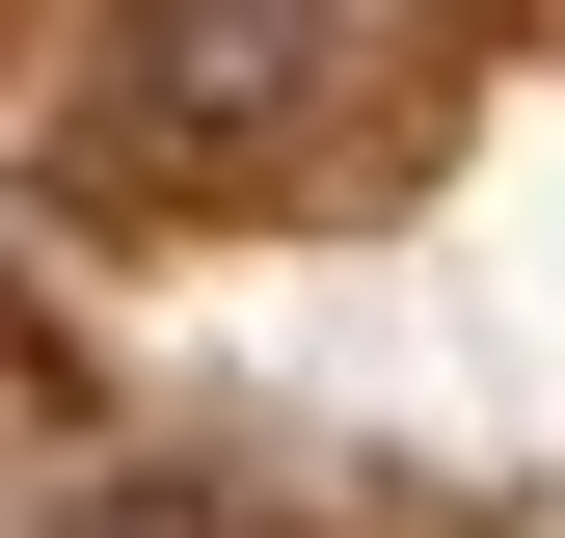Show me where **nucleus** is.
Wrapping results in <instances>:
<instances>
[{
    "label": "nucleus",
    "instance_id": "f257e3e1",
    "mask_svg": "<svg viewBox=\"0 0 565 538\" xmlns=\"http://www.w3.org/2000/svg\"><path fill=\"white\" fill-rule=\"evenodd\" d=\"M135 134H162V162H269V134L323 108V0H135Z\"/></svg>",
    "mask_w": 565,
    "mask_h": 538
},
{
    "label": "nucleus",
    "instance_id": "f03ea898",
    "mask_svg": "<svg viewBox=\"0 0 565 538\" xmlns=\"http://www.w3.org/2000/svg\"><path fill=\"white\" fill-rule=\"evenodd\" d=\"M54 538H216V485H54Z\"/></svg>",
    "mask_w": 565,
    "mask_h": 538
}]
</instances>
